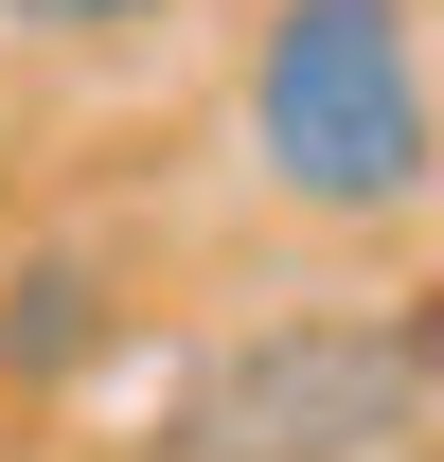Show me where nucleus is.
I'll list each match as a JSON object with an SVG mask.
<instances>
[{"label": "nucleus", "instance_id": "1", "mask_svg": "<svg viewBox=\"0 0 444 462\" xmlns=\"http://www.w3.org/2000/svg\"><path fill=\"white\" fill-rule=\"evenodd\" d=\"M249 178L284 214H338V231L409 214L444 178L409 0H267V36H249Z\"/></svg>", "mask_w": 444, "mask_h": 462}, {"label": "nucleus", "instance_id": "2", "mask_svg": "<svg viewBox=\"0 0 444 462\" xmlns=\"http://www.w3.org/2000/svg\"><path fill=\"white\" fill-rule=\"evenodd\" d=\"M444 356L409 320H249L231 356H196L161 409V462H391L427 445Z\"/></svg>", "mask_w": 444, "mask_h": 462}, {"label": "nucleus", "instance_id": "3", "mask_svg": "<svg viewBox=\"0 0 444 462\" xmlns=\"http://www.w3.org/2000/svg\"><path fill=\"white\" fill-rule=\"evenodd\" d=\"M0 356H18V374H54V356H89V267H36V285L0 302Z\"/></svg>", "mask_w": 444, "mask_h": 462}, {"label": "nucleus", "instance_id": "4", "mask_svg": "<svg viewBox=\"0 0 444 462\" xmlns=\"http://www.w3.org/2000/svg\"><path fill=\"white\" fill-rule=\"evenodd\" d=\"M143 18H178V0H0V36H71V54L89 36H143Z\"/></svg>", "mask_w": 444, "mask_h": 462}]
</instances>
